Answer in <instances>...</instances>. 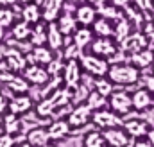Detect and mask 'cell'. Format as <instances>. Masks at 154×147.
Masks as SVG:
<instances>
[{"label": "cell", "mask_w": 154, "mask_h": 147, "mask_svg": "<svg viewBox=\"0 0 154 147\" xmlns=\"http://www.w3.org/2000/svg\"><path fill=\"white\" fill-rule=\"evenodd\" d=\"M79 65H81V68H82V74H86V75H90V77H95V79H99V77H106L108 72H109V63H108V59H104V58H99V56H95V54H81V58H79Z\"/></svg>", "instance_id": "1"}, {"label": "cell", "mask_w": 154, "mask_h": 147, "mask_svg": "<svg viewBox=\"0 0 154 147\" xmlns=\"http://www.w3.org/2000/svg\"><path fill=\"white\" fill-rule=\"evenodd\" d=\"M108 77L113 84H133L138 81V68L131 67V65H113L109 67Z\"/></svg>", "instance_id": "2"}, {"label": "cell", "mask_w": 154, "mask_h": 147, "mask_svg": "<svg viewBox=\"0 0 154 147\" xmlns=\"http://www.w3.org/2000/svg\"><path fill=\"white\" fill-rule=\"evenodd\" d=\"M91 117H93V111L88 104H77L75 108L70 110V113L66 115V120H68L72 129H81V127H84L91 122Z\"/></svg>", "instance_id": "3"}, {"label": "cell", "mask_w": 154, "mask_h": 147, "mask_svg": "<svg viewBox=\"0 0 154 147\" xmlns=\"http://www.w3.org/2000/svg\"><path fill=\"white\" fill-rule=\"evenodd\" d=\"M4 61L14 74H22L25 70V67H27V56L20 48H16L13 45H5V58H4Z\"/></svg>", "instance_id": "4"}, {"label": "cell", "mask_w": 154, "mask_h": 147, "mask_svg": "<svg viewBox=\"0 0 154 147\" xmlns=\"http://www.w3.org/2000/svg\"><path fill=\"white\" fill-rule=\"evenodd\" d=\"M22 75L27 79L29 84H34V86H45L48 84V81L52 79L48 72H47V67L43 65H34V63H29L25 67V70L22 72Z\"/></svg>", "instance_id": "5"}, {"label": "cell", "mask_w": 154, "mask_h": 147, "mask_svg": "<svg viewBox=\"0 0 154 147\" xmlns=\"http://www.w3.org/2000/svg\"><path fill=\"white\" fill-rule=\"evenodd\" d=\"M61 79H63L65 86H68L72 90H75L77 86L81 84V81H82V68L79 65V59H68L66 61Z\"/></svg>", "instance_id": "6"}, {"label": "cell", "mask_w": 154, "mask_h": 147, "mask_svg": "<svg viewBox=\"0 0 154 147\" xmlns=\"http://www.w3.org/2000/svg\"><path fill=\"white\" fill-rule=\"evenodd\" d=\"M91 124L95 127H99V129H111V127H118L122 124V120H120V117L115 111L99 110V111H93Z\"/></svg>", "instance_id": "7"}, {"label": "cell", "mask_w": 154, "mask_h": 147, "mask_svg": "<svg viewBox=\"0 0 154 147\" xmlns=\"http://www.w3.org/2000/svg\"><path fill=\"white\" fill-rule=\"evenodd\" d=\"M65 2L66 0H45L41 4V20L45 23H52L56 22L65 9Z\"/></svg>", "instance_id": "8"}, {"label": "cell", "mask_w": 154, "mask_h": 147, "mask_svg": "<svg viewBox=\"0 0 154 147\" xmlns=\"http://www.w3.org/2000/svg\"><path fill=\"white\" fill-rule=\"evenodd\" d=\"M97 14H99L97 7L93 4H88V2L79 4L75 9V20H77V23H79V27H90V25H93L95 20H97Z\"/></svg>", "instance_id": "9"}, {"label": "cell", "mask_w": 154, "mask_h": 147, "mask_svg": "<svg viewBox=\"0 0 154 147\" xmlns=\"http://www.w3.org/2000/svg\"><path fill=\"white\" fill-rule=\"evenodd\" d=\"M32 97H29L27 93H22V95H13L9 99V106H7V111L13 113V115H25L32 110Z\"/></svg>", "instance_id": "10"}, {"label": "cell", "mask_w": 154, "mask_h": 147, "mask_svg": "<svg viewBox=\"0 0 154 147\" xmlns=\"http://www.w3.org/2000/svg\"><path fill=\"white\" fill-rule=\"evenodd\" d=\"M108 104L111 106V111H115L116 115H125L133 108V99L125 92H113L109 95Z\"/></svg>", "instance_id": "11"}, {"label": "cell", "mask_w": 154, "mask_h": 147, "mask_svg": "<svg viewBox=\"0 0 154 147\" xmlns=\"http://www.w3.org/2000/svg\"><path fill=\"white\" fill-rule=\"evenodd\" d=\"M47 45H48L56 54L61 52V50L65 48V45H66V36L57 29L56 22L47 23Z\"/></svg>", "instance_id": "12"}, {"label": "cell", "mask_w": 154, "mask_h": 147, "mask_svg": "<svg viewBox=\"0 0 154 147\" xmlns=\"http://www.w3.org/2000/svg\"><path fill=\"white\" fill-rule=\"evenodd\" d=\"M27 56V61L29 63H34V65H43V67H47L56 56H54V50L50 48V47H47V45H41V47H32L31 48V52L29 54H25Z\"/></svg>", "instance_id": "13"}, {"label": "cell", "mask_w": 154, "mask_h": 147, "mask_svg": "<svg viewBox=\"0 0 154 147\" xmlns=\"http://www.w3.org/2000/svg\"><path fill=\"white\" fill-rule=\"evenodd\" d=\"M91 54L99 56V58H113L116 54V47L113 43V39L109 38H95L93 43H91Z\"/></svg>", "instance_id": "14"}, {"label": "cell", "mask_w": 154, "mask_h": 147, "mask_svg": "<svg viewBox=\"0 0 154 147\" xmlns=\"http://www.w3.org/2000/svg\"><path fill=\"white\" fill-rule=\"evenodd\" d=\"M22 129H23V122H22V118L18 115H13V113L7 111L2 117V131H4V135L16 136V135L22 133Z\"/></svg>", "instance_id": "15"}, {"label": "cell", "mask_w": 154, "mask_h": 147, "mask_svg": "<svg viewBox=\"0 0 154 147\" xmlns=\"http://www.w3.org/2000/svg\"><path fill=\"white\" fill-rule=\"evenodd\" d=\"M47 129H48V135H50V140H52V142L65 140V138L70 135V131H72V127H70V124H68L66 118H57V120H54Z\"/></svg>", "instance_id": "16"}, {"label": "cell", "mask_w": 154, "mask_h": 147, "mask_svg": "<svg viewBox=\"0 0 154 147\" xmlns=\"http://www.w3.org/2000/svg\"><path fill=\"white\" fill-rule=\"evenodd\" d=\"M102 135H104L106 144L111 145V147H125L127 144H129V136H127V133H125L124 129H120V127L104 129Z\"/></svg>", "instance_id": "17"}, {"label": "cell", "mask_w": 154, "mask_h": 147, "mask_svg": "<svg viewBox=\"0 0 154 147\" xmlns=\"http://www.w3.org/2000/svg\"><path fill=\"white\" fill-rule=\"evenodd\" d=\"M25 140L32 147H43V145H47L48 142H52L50 140V135H48V129L43 127V126H36V127L29 129Z\"/></svg>", "instance_id": "18"}, {"label": "cell", "mask_w": 154, "mask_h": 147, "mask_svg": "<svg viewBox=\"0 0 154 147\" xmlns=\"http://www.w3.org/2000/svg\"><path fill=\"white\" fill-rule=\"evenodd\" d=\"M56 25H57V29H59L66 38H72L74 33L79 29V23H77V20H75V14H70V13H63V14L56 20Z\"/></svg>", "instance_id": "19"}, {"label": "cell", "mask_w": 154, "mask_h": 147, "mask_svg": "<svg viewBox=\"0 0 154 147\" xmlns=\"http://www.w3.org/2000/svg\"><path fill=\"white\" fill-rule=\"evenodd\" d=\"M20 16L23 22L31 23V25H36L41 22V5L36 2H31V4H25L22 5V11H20Z\"/></svg>", "instance_id": "20"}, {"label": "cell", "mask_w": 154, "mask_h": 147, "mask_svg": "<svg viewBox=\"0 0 154 147\" xmlns=\"http://www.w3.org/2000/svg\"><path fill=\"white\" fill-rule=\"evenodd\" d=\"M93 39H95V33L90 27H79L75 33H74V36H72V41L75 43L79 48H82V50L86 47H91Z\"/></svg>", "instance_id": "21"}, {"label": "cell", "mask_w": 154, "mask_h": 147, "mask_svg": "<svg viewBox=\"0 0 154 147\" xmlns=\"http://www.w3.org/2000/svg\"><path fill=\"white\" fill-rule=\"evenodd\" d=\"M29 43L32 47L47 45V23L43 20L36 25H32V33H31V38H29Z\"/></svg>", "instance_id": "22"}, {"label": "cell", "mask_w": 154, "mask_h": 147, "mask_svg": "<svg viewBox=\"0 0 154 147\" xmlns=\"http://www.w3.org/2000/svg\"><path fill=\"white\" fill-rule=\"evenodd\" d=\"M31 33H32V25L27 23V22H23V20H18V22L11 27V36H13V39H16V41H25V39H29V38H31Z\"/></svg>", "instance_id": "23"}, {"label": "cell", "mask_w": 154, "mask_h": 147, "mask_svg": "<svg viewBox=\"0 0 154 147\" xmlns=\"http://www.w3.org/2000/svg\"><path fill=\"white\" fill-rule=\"evenodd\" d=\"M93 33L99 38H109L115 34V27L109 23V18H97L93 23Z\"/></svg>", "instance_id": "24"}, {"label": "cell", "mask_w": 154, "mask_h": 147, "mask_svg": "<svg viewBox=\"0 0 154 147\" xmlns=\"http://www.w3.org/2000/svg\"><path fill=\"white\" fill-rule=\"evenodd\" d=\"M56 104L52 102V99L50 97H43V99H39L38 104H36V113H38L39 118H50V117H54L56 115Z\"/></svg>", "instance_id": "25"}, {"label": "cell", "mask_w": 154, "mask_h": 147, "mask_svg": "<svg viewBox=\"0 0 154 147\" xmlns=\"http://www.w3.org/2000/svg\"><path fill=\"white\" fill-rule=\"evenodd\" d=\"M5 86H7L14 95H22V93H27V92H29V83H27V79H25L22 74H16L9 83H5Z\"/></svg>", "instance_id": "26"}, {"label": "cell", "mask_w": 154, "mask_h": 147, "mask_svg": "<svg viewBox=\"0 0 154 147\" xmlns=\"http://www.w3.org/2000/svg\"><path fill=\"white\" fill-rule=\"evenodd\" d=\"M82 147H106L104 135L100 131H88L82 138Z\"/></svg>", "instance_id": "27"}, {"label": "cell", "mask_w": 154, "mask_h": 147, "mask_svg": "<svg viewBox=\"0 0 154 147\" xmlns=\"http://www.w3.org/2000/svg\"><path fill=\"white\" fill-rule=\"evenodd\" d=\"M143 45H145V38L142 36V34L129 36L122 41V48H124V50H133V54H134V52H140V50L143 48Z\"/></svg>", "instance_id": "28"}, {"label": "cell", "mask_w": 154, "mask_h": 147, "mask_svg": "<svg viewBox=\"0 0 154 147\" xmlns=\"http://www.w3.org/2000/svg\"><path fill=\"white\" fill-rule=\"evenodd\" d=\"M133 99V106L136 108V110H145V108H149L151 106V93L147 92V90H138V92H134V95L131 97Z\"/></svg>", "instance_id": "29"}, {"label": "cell", "mask_w": 154, "mask_h": 147, "mask_svg": "<svg viewBox=\"0 0 154 147\" xmlns=\"http://www.w3.org/2000/svg\"><path fill=\"white\" fill-rule=\"evenodd\" d=\"M16 23V13L13 7H0V27H4L5 31L11 29Z\"/></svg>", "instance_id": "30"}, {"label": "cell", "mask_w": 154, "mask_h": 147, "mask_svg": "<svg viewBox=\"0 0 154 147\" xmlns=\"http://www.w3.org/2000/svg\"><path fill=\"white\" fill-rule=\"evenodd\" d=\"M86 104L91 108V111H99V110H104V106L108 104V97L100 95L99 92H91L88 97H86Z\"/></svg>", "instance_id": "31"}, {"label": "cell", "mask_w": 154, "mask_h": 147, "mask_svg": "<svg viewBox=\"0 0 154 147\" xmlns=\"http://www.w3.org/2000/svg\"><path fill=\"white\" fill-rule=\"evenodd\" d=\"M65 65H66V59L61 56V58H54L48 65H47V72L52 79L56 77H61L63 75V70H65Z\"/></svg>", "instance_id": "32"}, {"label": "cell", "mask_w": 154, "mask_h": 147, "mask_svg": "<svg viewBox=\"0 0 154 147\" xmlns=\"http://www.w3.org/2000/svg\"><path fill=\"white\" fill-rule=\"evenodd\" d=\"M93 88H95V92H99V93L104 95V97H109V95L113 93V83L109 81V77H108V79H106V77H99V79H95Z\"/></svg>", "instance_id": "33"}, {"label": "cell", "mask_w": 154, "mask_h": 147, "mask_svg": "<svg viewBox=\"0 0 154 147\" xmlns=\"http://www.w3.org/2000/svg\"><path fill=\"white\" fill-rule=\"evenodd\" d=\"M125 131L129 133V135H133V136H142V135H145V131H147V126H145V122H142V120H127L125 124Z\"/></svg>", "instance_id": "34"}, {"label": "cell", "mask_w": 154, "mask_h": 147, "mask_svg": "<svg viewBox=\"0 0 154 147\" xmlns=\"http://www.w3.org/2000/svg\"><path fill=\"white\" fill-rule=\"evenodd\" d=\"M152 61V52L151 50H142V52H134L133 54V63L136 67H147Z\"/></svg>", "instance_id": "35"}, {"label": "cell", "mask_w": 154, "mask_h": 147, "mask_svg": "<svg viewBox=\"0 0 154 147\" xmlns=\"http://www.w3.org/2000/svg\"><path fill=\"white\" fill-rule=\"evenodd\" d=\"M61 54H63V58L68 61V59H79L81 58V54H82V48H79L75 43L72 41V45L68 43V45H65V48L61 50Z\"/></svg>", "instance_id": "36"}, {"label": "cell", "mask_w": 154, "mask_h": 147, "mask_svg": "<svg viewBox=\"0 0 154 147\" xmlns=\"http://www.w3.org/2000/svg\"><path fill=\"white\" fill-rule=\"evenodd\" d=\"M127 34H129V23H127L125 20H122V22L116 25L115 34H113V36H115L118 41H124V39L127 38Z\"/></svg>", "instance_id": "37"}, {"label": "cell", "mask_w": 154, "mask_h": 147, "mask_svg": "<svg viewBox=\"0 0 154 147\" xmlns=\"http://www.w3.org/2000/svg\"><path fill=\"white\" fill-rule=\"evenodd\" d=\"M0 147H16V144H14V136L2 135V136H0Z\"/></svg>", "instance_id": "38"}, {"label": "cell", "mask_w": 154, "mask_h": 147, "mask_svg": "<svg viewBox=\"0 0 154 147\" xmlns=\"http://www.w3.org/2000/svg\"><path fill=\"white\" fill-rule=\"evenodd\" d=\"M7 106H9V101L5 99L4 92L0 90V117H4V115L7 113Z\"/></svg>", "instance_id": "39"}, {"label": "cell", "mask_w": 154, "mask_h": 147, "mask_svg": "<svg viewBox=\"0 0 154 147\" xmlns=\"http://www.w3.org/2000/svg\"><path fill=\"white\" fill-rule=\"evenodd\" d=\"M134 2H136V5H138L140 9H151V7H152L151 0H134Z\"/></svg>", "instance_id": "40"}, {"label": "cell", "mask_w": 154, "mask_h": 147, "mask_svg": "<svg viewBox=\"0 0 154 147\" xmlns=\"http://www.w3.org/2000/svg\"><path fill=\"white\" fill-rule=\"evenodd\" d=\"M18 0H0V7H14Z\"/></svg>", "instance_id": "41"}, {"label": "cell", "mask_w": 154, "mask_h": 147, "mask_svg": "<svg viewBox=\"0 0 154 147\" xmlns=\"http://www.w3.org/2000/svg\"><path fill=\"white\" fill-rule=\"evenodd\" d=\"M129 2H131V0H111V4H113L115 7H127Z\"/></svg>", "instance_id": "42"}, {"label": "cell", "mask_w": 154, "mask_h": 147, "mask_svg": "<svg viewBox=\"0 0 154 147\" xmlns=\"http://www.w3.org/2000/svg\"><path fill=\"white\" fill-rule=\"evenodd\" d=\"M145 83H147L149 90H152V92H154V77H147V79H145Z\"/></svg>", "instance_id": "43"}, {"label": "cell", "mask_w": 154, "mask_h": 147, "mask_svg": "<svg viewBox=\"0 0 154 147\" xmlns=\"http://www.w3.org/2000/svg\"><path fill=\"white\" fill-rule=\"evenodd\" d=\"M88 2H91L95 7H99V5H102V4H106L108 0H88Z\"/></svg>", "instance_id": "44"}, {"label": "cell", "mask_w": 154, "mask_h": 147, "mask_svg": "<svg viewBox=\"0 0 154 147\" xmlns=\"http://www.w3.org/2000/svg\"><path fill=\"white\" fill-rule=\"evenodd\" d=\"M4 58H5V45H0V63L4 61Z\"/></svg>", "instance_id": "45"}, {"label": "cell", "mask_w": 154, "mask_h": 147, "mask_svg": "<svg viewBox=\"0 0 154 147\" xmlns=\"http://www.w3.org/2000/svg\"><path fill=\"white\" fill-rule=\"evenodd\" d=\"M5 41V29L4 27H0V45Z\"/></svg>", "instance_id": "46"}, {"label": "cell", "mask_w": 154, "mask_h": 147, "mask_svg": "<svg viewBox=\"0 0 154 147\" xmlns=\"http://www.w3.org/2000/svg\"><path fill=\"white\" fill-rule=\"evenodd\" d=\"M134 147H152V144L151 142H136Z\"/></svg>", "instance_id": "47"}, {"label": "cell", "mask_w": 154, "mask_h": 147, "mask_svg": "<svg viewBox=\"0 0 154 147\" xmlns=\"http://www.w3.org/2000/svg\"><path fill=\"white\" fill-rule=\"evenodd\" d=\"M147 34H151V36L154 38V23H151V25H147Z\"/></svg>", "instance_id": "48"}, {"label": "cell", "mask_w": 154, "mask_h": 147, "mask_svg": "<svg viewBox=\"0 0 154 147\" xmlns=\"http://www.w3.org/2000/svg\"><path fill=\"white\" fill-rule=\"evenodd\" d=\"M149 142L154 145V129H151V131H149Z\"/></svg>", "instance_id": "49"}, {"label": "cell", "mask_w": 154, "mask_h": 147, "mask_svg": "<svg viewBox=\"0 0 154 147\" xmlns=\"http://www.w3.org/2000/svg\"><path fill=\"white\" fill-rule=\"evenodd\" d=\"M66 2H70V4H84L88 0H66Z\"/></svg>", "instance_id": "50"}, {"label": "cell", "mask_w": 154, "mask_h": 147, "mask_svg": "<svg viewBox=\"0 0 154 147\" xmlns=\"http://www.w3.org/2000/svg\"><path fill=\"white\" fill-rule=\"evenodd\" d=\"M16 147H32V145H31V144H29V142L25 140V142H22V144H18Z\"/></svg>", "instance_id": "51"}, {"label": "cell", "mask_w": 154, "mask_h": 147, "mask_svg": "<svg viewBox=\"0 0 154 147\" xmlns=\"http://www.w3.org/2000/svg\"><path fill=\"white\" fill-rule=\"evenodd\" d=\"M31 2H34V0H18V4H20V5H25V4H31Z\"/></svg>", "instance_id": "52"}, {"label": "cell", "mask_w": 154, "mask_h": 147, "mask_svg": "<svg viewBox=\"0 0 154 147\" xmlns=\"http://www.w3.org/2000/svg\"><path fill=\"white\" fill-rule=\"evenodd\" d=\"M43 147H59V145H57V144H56V142H48V144H47V145H43Z\"/></svg>", "instance_id": "53"}, {"label": "cell", "mask_w": 154, "mask_h": 147, "mask_svg": "<svg viewBox=\"0 0 154 147\" xmlns=\"http://www.w3.org/2000/svg\"><path fill=\"white\" fill-rule=\"evenodd\" d=\"M34 2H36V4H39V5H41V4H43L45 0H34Z\"/></svg>", "instance_id": "54"}]
</instances>
